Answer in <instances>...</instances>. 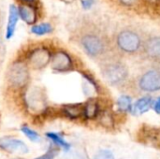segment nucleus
I'll return each instance as SVG.
<instances>
[{
	"mask_svg": "<svg viewBox=\"0 0 160 159\" xmlns=\"http://www.w3.org/2000/svg\"><path fill=\"white\" fill-rule=\"evenodd\" d=\"M76 41L83 52L90 58L102 61L110 56L111 42L103 31L92 24L81 27L76 34Z\"/></svg>",
	"mask_w": 160,
	"mask_h": 159,
	"instance_id": "1",
	"label": "nucleus"
},
{
	"mask_svg": "<svg viewBox=\"0 0 160 159\" xmlns=\"http://www.w3.org/2000/svg\"><path fill=\"white\" fill-rule=\"evenodd\" d=\"M144 37L133 27L127 26L115 33L112 39V48L122 56H136L142 53Z\"/></svg>",
	"mask_w": 160,
	"mask_h": 159,
	"instance_id": "2",
	"label": "nucleus"
},
{
	"mask_svg": "<svg viewBox=\"0 0 160 159\" xmlns=\"http://www.w3.org/2000/svg\"><path fill=\"white\" fill-rule=\"evenodd\" d=\"M100 73L103 80L113 87H123L129 80L128 67L115 55H110L100 61Z\"/></svg>",
	"mask_w": 160,
	"mask_h": 159,
	"instance_id": "3",
	"label": "nucleus"
},
{
	"mask_svg": "<svg viewBox=\"0 0 160 159\" xmlns=\"http://www.w3.org/2000/svg\"><path fill=\"white\" fill-rule=\"evenodd\" d=\"M7 83L15 91H23L30 85V68L24 59L14 60L7 69Z\"/></svg>",
	"mask_w": 160,
	"mask_h": 159,
	"instance_id": "4",
	"label": "nucleus"
},
{
	"mask_svg": "<svg viewBox=\"0 0 160 159\" xmlns=\"http://www.w3.org/2000/svg\"><path fill=\"white\" fill-rule=\"evenodd\" d=\"M132 86L138 91L152 94L160 91V67H153L142 71L134 80Z\"/></svg>",
	"mask_w": 160,
	"mask_h": 159,
	"instance_id": "5",
	"label": "nucleus"
},
{
	"mask_svg": "<svg viewBox=\"0 0 160 159\" xmlns=\"http://www.w3.org/2000/svg\"><path fill=\"white\" fill-rule=\"evenodd\" d=\"M23 102L26 108L34 113H40L47 108L46 94L38 86H27L22 94Z\"/></svg>",
	"mask_w": 160,
	"mask_h": 159,
	"instance_id": "6",
	"label": "nucleus"
},
{
	"mask_svg": "<svg viewBox=\"0 0 160 159\" xmlns=\"http://www.w3.org/2000/svg\"><path fill=\"white\" fill-rule=\"evenodd\" d=\"M52 51L46 45H38L30 49L24 60L30 69L41 70L51 63Z\"/></svg>",
	"mask_w": 160,
	"mask_h": 159,
	"instance_id": "7",
	"label": "nucleus"
},
{
	"mask_svg": "<svg viewBox=\"0 0 160 159\" xmlns=\"http://www.w3.org/2000/svg\"><path fill=\"white\" fill-rule=\"evenodd\" d=\"M50 66L52 70L56 73H67L75 70L76 61L66 50L56 49L52 51Z\"/></svg>",
	"mask_w": 160,
	"mask_h": 159,
	"instance_id": "8",
	"label": "nucleus"
},
{
	"mask_svg": "<svg viewBox=\"0 0 160 159\" xmlns=\"http://www.w3.org/2000/svg\"><path fill=\"white\" fill-rule=\"evenodd\" d=\"M142 54L149 61L160 64V35L144 37Z\"/></svg>",
	"mask_w": 160,
	"mask_h": 159,
	"instance_id": "9",
	"label": "nucleus"
},
{
	"mask_svg": "<svg viewBox=\"0 0 160 159\" xmlns=\"http://www.w3.org/2000/svg\"><path fill=\"white\" fill-rule=\"evenodd\" d=\"M20 19L28 25H34L38 20V12L36 5L20 4L18 6Z\"/></svg>",
	"mask_w": 160,
	"mask_h": 159,
	"instance_id": "10",
	"label": "nucleus"
},
{
	"mask_svg": "<svg viewBox=\"0 0 160 159\" xmlns=\"http://www.w3.org/2000/svg\"><path fill=\"white\" fill-rule=\"evenodd\" d=\"M0 148L10 153L26 154L28 153V147L24 142L20 140L12 138H2L0 139Z\"/></svg>",
	"mask_w": 160,
	"mask_h": 159,
	"instance_id": "11",
	"label": "nucleus"
},
{
	"mask_svg": "<svg viewBox=\"0 0 160 159\" xmlns=\"http://www.w3.org/2000/svg\"><path fill=\"white\" fill-rule=\"evenodd\" d=\"M19 19H20V16H19L18 7H16L13 4L10 5L9 9H8V16L6 33H5V38L6 39H10L14 36Z\"/></svg>",
	"mask_w": 160,
	"mask_h": 159,
	"instance_id": "12",
	"label": "nucleus"
},
{
	"mask_svg": "<svg viewBox=\"0 0 160 159\" xmlns=\"http://www.w3.org/2000/svg\"><path fill=\"white\" fill-rule=\"evenodd\" d=\"M101 109L99 102L97 98L91 97L83 104V117L88 120L98 118Z\"/></svg>",
	"mask_w": 160,
	"mask_h": 159,
	"instance_id": "13",
	"label": "nucleus"
},
{
	"mask_svg": "<svg viewBox=\"0 0 160 159\" xmlns=\"http://www.w3.org/2000/svg\"><path fill=\"white\" fill-rule=\"evenodd\" d=\"M61 111L63 114L69 119H79L83 116V104H67L62 107Z\"/></svg>",
	"mask_w": 160,
	"mask_h": 159,
	"instance_id": "14",
	"label": "nucleus"
},
{
	"mask_svg": "<svg viewBox=\"0 0 160 159\" xmlns=\"http://www.w3.org/2000/svg\"><path fill=\"white\" fill-rule=\"evenodd\" d=\"M153 103L154 99L151 96H144L135 102L132 112L136 114H143L153 107Z\"/></svg>",
	"mask_w": 160,
	"mask_h": 159,
	"instance_id": "15",
	"label": "nucleus"
},
{
	"mask_svg": "<svg viewBox=\"0 0 160 159\" xmlns=\"http://www.w3.org/2000/svg\"><path fill=\"white\" fill-rule=\"evenodd\" d=\"M82 75V78L83 79V83L86 84L88 87H90L95 93L97 94H100V90H101V85L100 83L98 82V80L96 79V77L89 71L86 70H82L81 69L79 71Z\"/></svg>",
	"mask_w": 160,
	"mask_h": 159,
	"instance_id": "16",
	"label": "nucleus"
},
{
	"mask_svg": "<svg viewBox=\"0 0 160 159\" xmlns=\"http://www.w3.org/2000/svg\"><path fill=\"white\" fill-rule=\"evenodd\" d=\"M30 32L35 35V36H45L48 34H51L53 32V26L52 25L51 22H40V23H36L32 25Z\"/></svg>",
	"mask_w": 160,
	"mask_h": 159,
	"instance_id": "17",
	"label": "nucleus"
},
{
	"mask_svg": "<svg viewBox=\"0 0 160 159\" xmlns=\"http://www.w3.org/2000/svg\"><path fill=\"white\" fill-rule=\"evenodd\" d=\"M117 109L122 112H132L133 109V104H132V98L131 97L128 95H123L121 96L116 102Z\"/></svg>",
	"mask_w": 160,
	"mask_h": 159,
	"instance_id": "18",
	"label": "nucleus"
},
{
	"mask_svg": "<svg viewBox=\"0 0 160 159\" xmlns=\"http://www.w3.org/2000/svg\"><path fill=\"white\" fill-rule=\"evenodd\" d=\"M118 7L125 9H139L143 8L142 0H112Z\"/></svg>",
	"mask_w": 160,
	"mask_h": 159,
	"instance_id": "19",
	"label": "nucleus"
},
{
	"mask_svg": "<svg viewBox=\"0 0 160 159\" xmlns=\"http://www.w3.org/2000/svg\"><path fill=\"white\" fill-rule=\"evenodd\" d=\"M46 137L49 138L52 142H54L56 145H58L59 147L63 148L66 151H68L69 149V147H70V145L60 135H58V134H56L54 132H48L46 134Z\"/></svg>",
	"mask_w": 160,
	"mask_h": 159,
	"instance_id": "20",
	"label": "nucleus"
},
{
	"mask_svg": "<svg viewBox=\"0 0 160 159\" xmlns=\"http://www.w3.org/2000/svg\"><path fill=\"white\" fill-rule=\"evenodd\" d=\"M98 117L99 118L100 124L103 125L104 127H111L113 125V117L109 110L101 111Z\"/></svg>",
	"mask_w": 160,
	"mask_h": 159,
	"instance_id": "21",
	"label": "nucleus"
},
{
	"mask_svg": "<svg viewBox=\"0 0 160 159\" xmlns=\"http://www.w3.org/2000/svg\"><path fill=\"white\" fill-rule=\"evenodd\" d=\"M21 130L31 142H40L41 139H40V136L38 134V132H36L32 128L28 127L27 126H22Z\"/></svg>",
	"mask_w": 160,
	"mask_h": 159,
	"instance_id": "22",
	"label": "nucleus"
},
{
	"mask_svg": "<svg viewBox=\"0 0 160 159\" xmlns=\"http://www.w3.org/2000/svg\"><path fill=\"white\" fill-rule=\"evenodd\" d=\"M143 8L149 10L160 11V0H142Z\"/></svg>",
	"mask_w": 160,
	"mask_h": 159,
	"instance_id": "23",
	"label": "nucleus"
},
{
	"mask_svg": "<svg viewBox=\"0 0 160 159\" xmlns=\"http://www.w3.org/2000/svg\"><path fill=\"white\" fill-rule=\"evenodd\" d=\"M94 159H115L112 153L109 150H101L99 151Z\"/></svg>",
	"mask_w": 160,
	"mask_h": 159,
	"instance_id": "24",
	"label": "nucleus"
},
{
	"mask_svg": "<svg viewBox=\"0 0 160 159\" xmlns=\"http://www.w3.org/2000/svg\"><path fill=\"white\" fill-rule=\"evenodd\" d=\"M96 3V0H81V5L84 9H90Z\"/></svg>",
	"mask_w": 160,
	"mask_h": 159,
	"instance_id": "25",
	"label": "nucleus"
},
{
	"mask_svg": "<svg viewBox=\"0 0 160 159\" xmlns=\"http://www.w3.org/2000/svg\"><path fill=\"white\" fill-rule=\"evenodd\" d=\"M55 155H56V151L54 149H51L45 155H43L42 157H39L35 159H53Z\"/></svg>",
	"mask_w": 160,
	"mask_h": 159,
	"instance_id": "26",
	"label": "nucleus"
},
{
	"mask_svg": "<svg viewBox=\"0 0 160 159\" xmlns=\"http://www.w3.org/2000/svg\"><path fill=\"white\" fill-rule=\"evenodd\" d=\"M152 108L154 109L156 113L160 114V97H158L157 99H154V103H153Z\"/></svg>",
	"mask_w": 160,
	"mask_h": 159,
	"instance_id": "27",
	"label": "nucleus"
},
{
	"mask_svg": "<svg viewBox=\"0 0 160 159\" xmlns=\"http://www.w3.org/2000/svg\"><path fill=\"white\" fill-rule=\"evenodd\" d=\"M23 4H29V5H36L38 0H21Z\"/></svg>",
	"mask_w": 160,
	"mask_h": 159,
	"instance_id": "28",
	"label": "nucleus"
},
{
	"mask_svg": "<svg viewBox=\"0 0 160 159\" xmlns=\"http://www.w3.org/2000/svg\"><path fill=\"white\" fill-rule=\"evenodd\" d=\"M61 2H64V3H66V4H71V3H73L75 0H60Z\"/></svg>",
	"mask_w": 160,
	"mask_h": 159,
	"instance_id": "29",
	"label": "nucleus"
}]
</instances>
